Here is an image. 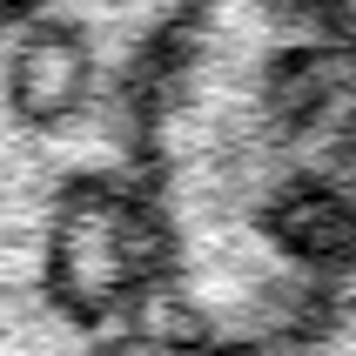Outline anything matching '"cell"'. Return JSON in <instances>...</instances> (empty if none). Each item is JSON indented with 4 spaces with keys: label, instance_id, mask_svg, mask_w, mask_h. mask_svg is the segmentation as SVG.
Listing matches in <instances>:
<instances>
[{
    "label": "cell",
    "instance_id": "cell-1",
    "mask_svg": "<svg viewBox=\"0 0 356 356\" xmlns=\"http://www.w3.org/2000/svg\"><path fill=\"white\" fill-rule=\"evenodd\" d=\"M161 343L309 356L356 316V7H181L148 95Z\"/></svg>",
    "mask_w": 356,
    "mask_h": 356
},
{
    "label": "cell",
    "instance_id": "cell-2",
    "mask_svg": "<svg viewBox=\"0 0 356 356\" xmlns=\"http://www.w3.org/2000/svg\"><path fill=\"white\" fill-rule=\"evenodd\" d=\"M181 7H0V356L161 343L148 95Z\"/></svg>",
    "mask_w": 356,
    "mask_h": 356
},
{
    "label": "cell",
    "instance_id": "cell-3",
    "mask_svg": "<svg viewBox=\"0 0 356 356\" xmlns=\"http://www.w3.org/2000/svg\"><path fill=\"white\" fill-rule=\"evenodd\" d=\"M309 356H356V316L343 323V330H337V337H330V343H316V350H309Z\"/></svg>",
    "mask_w": 356,
    "mask_h": 356
},
{
    "label": "cell",
    "instance_id": "cell-4",
    "mask_svg": "<svg viewBox=\"0 0 356 356\" xmlns=\"http://www.w3.org/2000/svg\"><path fill=\"white\" fill-rule=\"evenodd\" d=\"M141 356H188V350H168V343H155V350H141Z\"/></svg>",
    "mask_w": 356,
    "mask_h": 356
}]
</instances>
